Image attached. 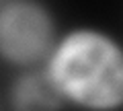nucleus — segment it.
I'll use <instances>...</instances> for the list:
<instances>
[{"mask_svg":"<svg viewBox=\"0 0 123 111\" xmlns=\"http://www.w3.org/2000/svg\"><path fill=\"white\" fill-rule=\"evenodd\" d=\"M53 74L74 99L92 107L123 101V58L97 35H76L62 45Z\"/></svg>","mask_w":123,"mask_h":111,"instance_id":"1","label":"nucleus"},{"mask_svg":"<svg viewBox=\"0 0 123 111\" xmlns=\"http://www.w3.org/2000/svg\"><path fill=\"white\" fill-rule=\"evenodd\" d=\"M49 41L45 17L31 6H12L2 17V49L18 62L39 58Z\"/></svg>","mask_w":123,"mask_h":111,"instance_id":"2","label":"nucleus"},{"mask_svg":"<svg viewBox=\"0 0 123 111\" xmlns=\"http://www.w3.org/2000/svg\"><path fill=\"white\" fill-rule=\"evenodd\" d=\"M18 111H53L57 107V89L45 76H31L17 91Z\"/></svg>","mask_w":123,"mask_h":111,"instance_id":"3","label":"nucleus"}]
</instances>
